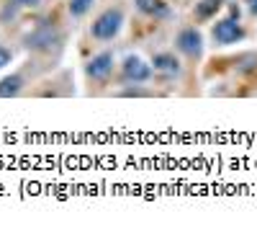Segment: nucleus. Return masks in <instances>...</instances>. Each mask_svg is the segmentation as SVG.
I'll list each match as a JSON object with an SVG mask.
<instances>
[{"mask_svg": "<svg viewBox=\"0 0 257 227\" xmlns=\"http://www.w3.org/2000/svg\"><path fill=\"white\" fill-rule=\"evenodd\" d=\"M121 24H123L121 8H108V11H103V13L95 18V24H93V36L100 39V41H111V39L121 31Z\"/></svg>", "mask_w": 257, "mask_h": 227, "instance_id": "obj_1", "label": "nucleus"}, {"mask_svg": "<svg viewBox=\"0 0 257 227\" xmlns=\"http://www.w3.org/2000/svg\"><path fill=\"white\" fill-rule=\"evenodd\" d=\"M213 39H216V44H237V41L244 39V29L239 26L237 18L229 16L213 26Z\"/></svg>", "mask_w": 257, "mask_h": 227, "instance_id": "obj_2", "label": "nucleus"}, {"mask_svg": "<svg viewBox=\"0 0 257 227\" xmlns=\"http://www.w3.org/2000/svg\"><path fill=\"white\" fill-rule=\"evenodd\" d=\"M175 44H178V49H180L183 54H188L190 59H198L201 52H203V36H201L198 29H183V31L178 34Z\"/></svg>", "mask_w": 257, "mask_h": 227, "instance_id": "obj_3", "label": "nucleus"}, {"mask_svg": "<svg viewBox=\"0 0 257 227\" xmlns=\"http://www.w3.org/2000/svg\"><path fill=\"white\" fill-rule=\"evenodd\" d=\"M149 75H152V67H149L147 62H142L137 54H128L123 59V80H128V83H144V80H149Z\"/></svg>", "mask_w": 257, "mask_h": 227, "instance_id": "obj_4", "label": "nucleus"}, {"mask_svg": "<svg viewBox=\"0 0 257 227\" xmlns=\"http://www.w3.org/2000/svg\"><path fill=\"white\" fill-rule=\"evenodd\" d=\"M111 70H113V54H111V52L95 54V57L88 62V67H85L88 78H93V80H105V78L111 75Z\"/></svg>", "mask_w": 257, "mask_h": 227, "instance_id": "obj_5", "label": "nucleus"}, {"mask_svg": "<svg viewBox=\"0 0 257 227\" xmlns=\"http://www.w3.org/2000/svg\"><path fill=\"white\" fill-rule=\"evenodd\" d=\"M57 41H59V34L54 29L44 26V29H39V31L26 36V47L29 49H52V44H57Z\"/></svg>", "mask_w": 257, "mask_h": 227, "instance_id": "obj_6", "label": "nucleus"}, {"mask_svg": "<svg viewBox=\"0 0 257 227\" xmlns=\"http://www.w3.org/2000/svg\"><path fill=\"white\" fill-rule=\"evenodd\" d=\"M152 65H155V70H160L165 75H180V62L175 59V54H167V52L155 54Z\"/></svg>", "mask_w": 257, "mask_h": 227, "instance_id": "obj_7", "label": "nucleus"}, {"mask_svg": "<svg viewBox=\"0 0 257 227\" xmlns=\"http://www.w3.org/2000/svg\"><path fill=\"white\" fill-rule=\"evenodd\" d=\"M137 8L147 16H155V18H167L170 16V8L165 0H137Z\"/></svg>", "mask_w": 257, "mask_h": 227, "instance_id": "obj_8", "label": "nucleus"}, {"mask_svg": "<svg viewBox=\"0 0 257 227\" xmlns=\"http://www.w3.org/2000/svg\"><path fill=\"white\" fill-rule=\"evenodd\" d=\"M21 86H24V78L21 75H8L0 80V98H11L21 91Z\"/></svg>", "mask_w": 257, "mask_h": 227, "instance_id": "obj_9", "label": "nucleus"}, {"mask_svg": "<svg viewBox=\"0 0 257 227\" xmlns=\"http://www.w3.org/2000/svg\"><path fill=\"white\" fill-rule=\"evenodd\" d=\"M221 6H224V0H201V3H196V18L198 21H208Z\"/></svg>", "mask_w": 257, "mask_h": 227, "instance_id": "obj_10", "label": "nucleus"}, {"mask_svg": "<svg viewBox=\"0 0 257 227\" xmlns=\"http://www.w3.org/2000/svg\"><path fill=\"white\" fill-rule=\"evenodd\" d=\"M93 3H95V0H70V13L75 18H80V16H85L93 8Z\"/></svg>", "mask_w": 257, "mask_h": 227, "instance_id": "obj_11", "label": "nucleus"}, {"mask_svg": "<svg viewBox=\"0 0 257 227\" xmlns=\"http://www.w3.org/2000/svg\"><path fill=\"white\" fill-rule=\"evenodd\" d=\"M6 65H11V52L6 47H0V67H6Z\"/></svg>", "mask_w": 257, "mask_h": 227, "instance_id": "obj_12", "label": "nucleus"}, {"mask_svg": "<svg viewBox=\"0 0 257 227\" xmlns=\"http://www.w3.org/2000/svg\"><path fill=\"white\" fill-rule=\"evenodd\" d=\"M13 3H18V6H24V8H36L41 0H13Z\"/></svg>", "mask_w": 257, "mask_h": 227, "instance_id": "obj_13", "label": "nucleus"}, {"mask_svg": "<svg viewBox=\"0 0 257 227\" xmlns=\"http://www.w3.org/2000/svg\"><path fill=\"white\" fill-rule=\"evenodd\" d=\"M244 3H247L249 13H254V16H257V0H244Z\"/></svg>", "mask_w": 257, "mask_h": 227, "instance_id": "obj_14", "label": "nucleus"}]
</instances>
